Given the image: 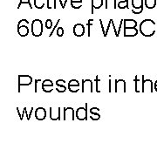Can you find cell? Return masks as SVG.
<instances>
[{"mask_svg":"<svg viewBox=\"0 0 157 157\" xmlns=\"http://www.w3.org/2000/svg\"><path fill=\"white\" fill-rule=\"evenodd\" d=\"M156 24L150 18L142 20L140 24V33L144 37H152L155 33Z\"/></svg>","mask_w":157,"mask_h":157,"instance_id":"1","label":"cell"},{"mask_svg":"<svg viewBox=\"0 0 157 157\" xmlns=\"http://www.w3.org/2000/svg\"><path fill=\"white\" fill-rule=\"evenodd\" d=\"M32 33L35 37H39L43 33V23L40 19H34L32 23Z\"/></svg>","mask_w":157,"mask_h":157,"instance_id":"2","label":"cell"},{"mask_svg":"<svg viewBox=\"0 0 157 157\" xmlns=\"http://www.w3.org/2000/svg\"><path fill=\"white\" fill-rule=\"evenodd\" d=\"M141 93H153L154 83L150 78H145L144 75L141 76Z\"/></svg>","mask_w":157,"mask_h":157,"instance_id":"3","label":"cell"},{"mask_svg":"<svg viewBox=\"0 0 157 157\" xmlns=\"http://www.w3.org/2000/svg\"><path fill=\"white\" fill-rule=\"evenodd\" d=\"M73 34L76 36V37H82L85 34L86 32V28H85L84 25H82L81 23H77L74 25L73 29Z\"/></svg>","mask_w":157,"mask_h":157,"instance_id":"4","label":"cell"},{"mask_svg":"<svg viewBox=\"0 0 157 157\" xmlns=\"http://www.w3.org/2000/svg\"><path fill=\"white\" fill-rule=\"evenodd\" d=\"M115 93H126V80L122 78L115 80Z\"/></svg>","mask_w":157,"mask_h":157,"instance_id":"5","label":"cell"},{"mask_svg":"<svg viewBox=\"0 0 157 157\" xmlns=\"http://www.w3.org/2000/svg\"><path fill=\"white\" fill-rule=\"evenodd\" d=\"M82 93H93V81L89 78L82 80Z\"/></svg>","mask_w":157,"mask_h":157,"instance_id":"6","label":"cell"},{"mask_svg":"<svg viewBox=\"0 0 157 157\" xmlns=\"http://www.w3.org/2000/svg\"><path fill=\"white\" fill-rule=\"evenodd\" d=\"M86 106L87 104H86V107H78L76 111V117L78 120H86Z\"/></svg>","mask_w":157,"mask_h":157,"instance_id":"7","label":"cell"},{"mask_svg":"<svg viewBox=\"0 0 157 157\" xmlns=\"http://www.w3.org/2000/svg\"><path fill=\"white\" fill-rule=\"evenodd\" d=\"M66 81L62 78H59L56 81V91L59 93H65L67 91V86H65Z\"/></svg>","mask_w":157,"mask_h":157,"instance_id":"8","label":"cell"},{"mask_svg":"<svg viewBox=\"0 0 157 157\" xmlns=\"http://www.w3.org/2000/svg\"><path fill=\"white\" fill-rule=\"evenodd\" d=\"M124 37H135L139 33V31L137 28H124Z\"/></svg>","mask_w":157,"mask_h":157,"instance_id":"9","label":"cell"},{"mask_svg":"<svg viewBox=\"0 0 157 157\" xmlns=\"http://www.w3.org/2000/svg\"><path fill=\"white\" fill-rule=\"evenodd\" d=\"M138 25V24L135 19H123V27L124 28H128V27H132V28H136Z\"/></svg>","mask_w":157,"mask_h":157,"instance_id":"10","label":"cell"},{"mask_svg":"<svg viewBox=\"0 0 157 157\" xmlns=\"http://www.w3.org/2000/svg\"><path fill=\"white\" fill-rule=\"evenodd\" d=\"M104 5V0H92V14H94V9H101Z\"/></svg>","mask_w":157,"mask_h":157,"instance_id":"11","label":"cell"},{"mask_svg":"<svg viewBox=\"0 0 157 157\" xmlns=\"http://www.w3.org/2000/svg\"><path fill=\"white\" fill-rule=\"evenodd\" d=\"M46 116V111L45 108L43 107H39L36 110V117L38 118L39 120H44Z\"/></svg>","mask_w":157,"mask_h":157,"instance_id":"12","label":"cell"},{"mask_svg":"<svg viewBox=\"0 0 157 157\" xmlns=\"http://www.w3.org/2000/svg\"><path fill=\"white\" fill-rule=\"evenodd\" d=\"M67 116H70L72 120L74 118V111L72 107H66L64 108V119L67 120Z\"/></svg>","mask_w":157,"mask_h":157,"instance_id":"13","label":"cell"},{"mask_svg":"<svg viewBox=\"0 0 157 157\" xmlns=\"http://www.w3.org/2000/svg\"><path fill=\"white\" fill-rule=\"evenodd\" d=\"M105 6H106V9H109V8L116 9L117 0H105Z\"/></svg>","mask_w":157,"mask_h":157,"instance_id":"14","label":"cell"},{"mask_svg":"<svg viewBox=\"0 0 157 157\" xmlns=\"http://www.w3.org/2000/svg\"><path fill=\"white\" fill-rule=\"evenodd\" d=\"M70 4L73 9H79L83 6V0H71Z\"/></svg>","mask_w":157,"mask_h":157,"instance_id":"15","label":"cell"},{"mask_svg":"<svg viewBox=\"0 0 157 157\" xmlns=\"http://www.w3.org/2000/svg\"><path fill=\"white\" fill-rule=\"evenodd\" d=\"M134 81H135V92L136 93L141 92V84H142L141 79L138 78V76H135V78H134Z\"/></svg>","mask_w":157,"mask_h":157,"instance_id":"16","label":"cell"},{"mask_svg":"<svg viewBox=\"0 0 157 157\" xmlns=\"http://www.w3.org/2000/svg\"><path fill=\"white\" fill-rule=\"evenodd\" d=\"M156 0H144V6L147 9H154L156 6Z\"/></svg>","mask_w":157,"mask_h":157,"instance_id":"17","label":"cell"},{"mask_svg":"<svg viewBox=\"0 0 157 157\" xmlns=\"http://www.w3.org/2000/svg\"><path fill=\"white\" fill-rule=\"evenodd\" d=\"M117 7L119 9H128V0H117Z\"/></svg>","mask_w":157,"mask_h":157,"instance_id":"18","label":"cell"},{"mask_svg":"<svg viewBox=\"0 0 157 157\" xmlns=\"http://www.w3.org/2000/svg\"><path fill=\"white\" fill-rule=\"evenodd\" d=\"M132 6L133 8H143L144 0H132Z\"/></svg>","mask_w":157,"mask_h":157,"instance_id":"19","label":"cell"},{"mask_svg":"<svg viewBox=\"0 0 157 157\" xmlns=\"http://www.w3.org/2000/svg\"><path fill=\"white\" fill-rule=\"evenodd\" d=\"M45 5V0H34V6L38 9H43Z\"/></svg>","mask_w":157,"mask_h":157,"instance_id":"20","label":"cell"},{"mask_svg":"<svg viewBox=\"0 0 157 157\" xmlns=\"http://www.w3.org/2000/svg\"><path fill=\"white\" fill-rule=\"evenodd\" d=\"M18 32H19V34H20V35H22V36H26V35L29 33V28L26 25H23L21 27L19 26Z\"/></svg>","mask_w":157,"mask_h":157,"instance_id":"21","label":"cell"},{"mask_svg":"<svg viewBox=\"0 0 157 157\" xmlns=\"http://www.w3.org/2000/svg\"><path fill=\"white\" fill-rule=\"evenodd\" d=\"M46 6L48 9H56V0H46Z\"/></svg>","mask_w":157,"mask_h":157,"instance_id":"22","label":"cell"},{"mask_svg":"<svg viewBox=\"0 0 157 157\" xmlns=\"http://www.w3.org/2000/svg\"><path fill=\"white\" fill-rule=\"evenodd\" d=\"M80 86H68V89L71 93H77L79 90Z\"/></svg>","mask_w":157,"mask_h":157,"instance_id":"23","label":"cell"},{"mask_svg":"<svg viewBox=\"0 0 157 157\" xmlns=\"http://www.w3.org/2000/svg\"><path fill=\"white\" fill-rule=\"evenodd\" d=\"M53 88H54L53 86H42V90L45 93H51L52 92Z\"/></svg>","mask_w":157,"mask_h":157,"instance_id":"24","label":"cell"},{"mask_svg":"<svg viewBox=\"0 0 157 157\" xmlns=\"http://www.w3.org/2000/svg\"><path fill=\"white\" fill-rule=\"evenodd\" d=\"M45 27L46 29H48V30H51L52 27V25H53V23H52V19H46V21H45Z\"/></svg>","mask_w":157,"mask_h":157,"instance_id":"25","label":"cell"},{"mask_svg":"<svg viewBox=\"0 0 157 157\" xmlns=\"http://www.w3.org/2000/svg\"><path fill=\"white\" fill-rule=\"evenodd\" d=\"M42 86H53V82L49 79V78H46L45 80L42 81Z\"/></svg>","mask_w":157,"mask_h":157,"instance_id":"26","label":"cell"},{"mask_svg":"<svg viewBox=\"0 0 157 157\" xmlns=\"http://www.w3.org/2000/svg\"><path fill=\"white\" fill-rule=\"evenodd\" d=\"M64 29H63V27H61V26H59V27H57L56 29V34L59 36V37H62L63 35H64Z\"/></svg>","mask_w":157,"mask_h":157,"instance_id":"27","label":"cell"},{"mask_svg":"<svg viewBox=\"0 0 157 157\" xmlns=\"http://www.w3.org/2000/svg\"><path fill=\"white\" fill-rule=\"evenodd\" d=\"M93 22H94V19H89L88 20V22H87V27H88V37L91 36V26H92V25H93Z\"/></svg>","mask_w":157,"mask_h":157,"instance_id":"28","label":"cell"},{"mask_svg":"<svg viewBox=\"0 0 157 157\" xmlns=\"http://www.w3.org/2000/svg\"><path fill=\"white\" fill-rule=\"evenodd\" d=\"M60 21H61L60 19H58V21H57L56 25H55L53 26V30H52V32H51V33L49 34V37H52V36L53 35V33H55V31H56L57 27H58V25H59V24L60 23Z\"/></svg>","mask_w":157,"mask_h":157,"instance_id":"29","label":"cell"},{"mask_svg":"<svg viewBox=\"0 0 157 157\" xmlns=\"http://www.w3.org/2000/svg\"><path fill=\"white\" fill-rule=\"evenodd\" d=\"M143 11V8H133L132 9V12L134 14H140Z\"/></svg>","mask_w":157,"mask_h":157,"instance_id":"30","label":"cell"},{"mask_svg":"<svg viewBox=\"0 0 157 157\" xmlns=\"http://www.w3.org/2000/svg\"><path fill=\"white\" fill-rule=\"evenodd\" d=\"M68 86H80L79 83H78V81L77 79H71L69 82H68Z\"/></svg>","mask_w":157,"mask_h":157,"instance_id":"31","label":"cell"},{"mask_svg":"<svg viewBox=\"0 0 157 157\" xmlns=\"http://www.w3.org/2000/svg\"><path fill=\"white\" fill-rule=\"evenodd\" d=\"M59 4H60V6H61L62 9H65V8H66V6H67V4L68 0H65V2H64V3L62 2V0H59Z\"/></svg>","mask_w":157,"mask_h":157,"instance_id":"32","label":"cell"},{"mask_svg":"<svg viewBox=\"0 0 157 157\" xmlns=\"http://www.w3.org/2000/svg\"><path fill=\"white\" fill-rule=\"evenodd\" d=\"M99 111H100V110H99V108H97V107H92V108L90 109V113H97Z\"/></svg>","mask_w":157,"mask_h":157,"instance_id":"33","label":"cell"},{"mask_svg":"<svg viewBox=\"0 0 157 157\" xmlns=\"http://www.w3.org/2000/svg\"><path fill=\"white\" fill-rule=\"evenodd\" d=\"M91 118L94 119V120H97L100 118V114L97 113H91Z\"/></svg>","mask_w":157,"mask_h":157,"instance_id":"34","label":"cell"},{"mask_svg":"<svg viewBox=\"0 0 157 157\" xmlns=\"http://www.w3.org/2000/svg\"><path fill=\"white\" fill-rule=\"evenodd\" d=\"M95 81H96V92H97V93H101V91H100L99 88H98V82L100 81V78H98V76H96Z\"/></svg>","mask_w":157,"mask_h":157,"instance_id":"35","label":"cell"},{"mask_svg":"<svg viewBox=\"0 0 157 157\" xmlns=\"http://www.w3.org/2000/svg\"><path fill=\"white\" fill-rule=\"evenodd\" d=\"M100 23H101V29H102V33H103V35L105 34V29H104V25H103V23H102V20L100 19Z\"/></svg>","mask_w":157,"mask_h":157,"instance_id":"36","label":"cell"},{"mask_svg":"<svg viewBox=\"0 0 157 157\" xmlns=\"http://www.w3.org/2000/svg\"><path fill=\"white\" fill-rule=\"evenodd\" d=\"M24 3H26V4H28L29 6H30V8H32L33 6H32V5H31V3H30V0H25V2Z\"/></svg>","mask_w":157,"mask_h":157,"instance_id":"37","label":"cell"},{"mask_svg":"<svg viewBox=\"0 0 157 157\" xmlns=\"http://www.w3.org/2000/svg\"><path fill=\"white\" fill-rule=\"evenodd\" d=\"M154 86H157V80L155 82V84H154Z\"/></svg>","mask_w":157,"mask_h":157,"instance_id":"38","label":"cell"},{"mask_svg":"<svg viewBox=\"0 0 157 157\" xmlns=\"http://www.w3.org/2000/svg\"><path fill=\"white\" fill-rule=\"evenodd\" d=\"M154 87H155V90L157 92V86H154Z\"/></svg>","mask_w":157,"mask_h":157,"instance_id":"39","label":"cell"}]
</instances>
